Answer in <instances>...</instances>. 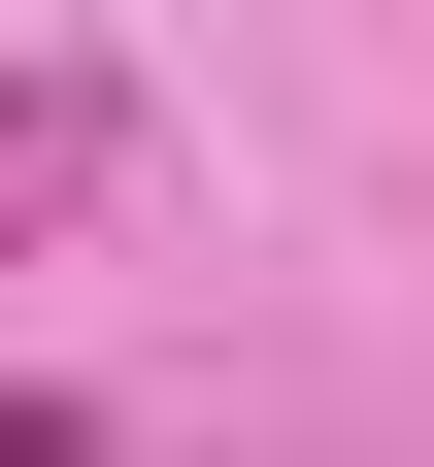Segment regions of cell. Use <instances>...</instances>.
<instances>
[{"label":"cell","instance_id":"cell-1","mask_svg":"<svg viewBox=\"0 0 434 467\" xmlns=\"http://www.w3.org/2000/svg\"><path fill=\"white\" fill-rule=\"evenodd\" d=\"M0 467H101V400H34V368H0Z\"/></svg>","mask_w":434,"mask_h":467}]
</instances>
